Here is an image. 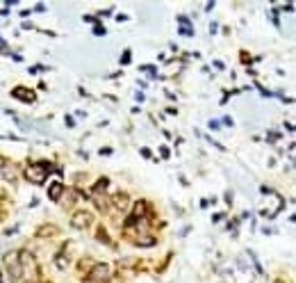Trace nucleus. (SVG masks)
<instances>
[{
  "label": "nucleus",
  "instance_id": "nucleus-1",
  "mask_svg": "<svg viewBox=\"0 0 296 283\" xmlns=\"http://www.w3.org/2000/svg\"><path fill=\"white\" fill-rule=\"evenodd\" d=\"M92 221H94V215L89 210H76L71 215V226L78 228V231H82V228H87L92 226Z\"/></svg>",
  "mask_w": 296,
  "mask_h": 283
},
{
  "label": "nucleus",
  "instance_id": "nucleus-2",
  "mask_svg": "<svg viewBox=\"0 0 296 283\" xmlns=\"http://www.w3.org/2000/svg\"><path fill=\"white\" fill-rule=\"evenodd\" d=\"M7 276H10L12 283L23 281L26 272H23V267H20V262H18V260H10V262H7Z\"/></svg>",
  "mask_w": 296,
  "mask_h": 283
},
{
  "label": "nucleus",
  "instance_id": "nucleus-3",
  "mask_svg": "<svg viewBox=\"0 0 296 283\" xmlns=\"http://www.w3.org/2000/svg\"><path fill=\"white\" fill-rule=\"evenodd\" d=\"M110 278V267L108 265H96V267L89 272V281L92 283H102Z\"/></svg>",
  "mask_w": 296,
  "mask_h": 283
},
{
  "label": "nucleus",
  "instance_id": "nucleus-4",
  "mask_svg": "<svg viewBox=\"0 0 296 283\" xmlns=\"http://www.w3.org/2000/svg\"><path fill=\"white\" fill-rule=\"evenodd\" d=\"M112 203L118 208V210H126V208L130 206V196L126 194V192H116V194L112 196Z\"/></svg>",
  "mask_w": 296,
  "mask_h": 283
},
{
  "label": "nucleus",
  "instance_id": "nucleus-5",
  "mask_svg": "<svg viewBox=\"0 0 296 283\" xmlns=\"http://www.w3.org/2000/svg\"><path fill=\"white\" fill-rule=\"evenodd\" d=\"M44 167H46V165H32V167H28V176H30L34 183H41V180L46 178V176H44Z\"/></svg>",
  "mask_w": 296,
  "mask_h": 283
},
{
  "label": "nucleus",
  "instance_id": "nucleus-6",
  "mask_svg": "<svg viewBox=\"0 0 296 283\" xmlns=\"http://www.w3.org/2000/svg\"><path fill=\"white\" fill-rule=\"evenodd\" d=\"M62 194H64V185H62V183H52V185L48 187V196H50L52 201H60Z\"/></svg>",
  "mask_w": 296,
  "mask_h": 283
},
{
  "label": "nucleus",
  "instance_id": "nucleus-7",
  "mask_svg": "<svg viewBox=\"0 0 296 283\" xmlns=\"http://www.w3.org/2000/svg\"><path fill=\"white\" fill-rule=\"evenodd\" d=\"M12 96H14V98H23V101H28V103H30V101H34V94H28V92H23V89H14V92H12Z\"/></svg>",
  "mask_w": 296,
  "mask_h": 283
},
{
  "label": "nucleus",
  "instance_id": "nucleus-8",
  "mask_svg": "<svg viewBox=\"0 0 296 283\" xmlns=\"http://www.w3.org/2000/svg\"><path fill=\"white\" fill-rule=\"evenodd\" d=\"M105 187H108V178L98 180V183H96V187H94V190H105Z\"/></svg>",
  "mask_w": 296,
  "mask_h": 283
},
{
  "label": "nucleus",
  "instance_id": "nucleus-9",
  "mask_svg": "<svg viewBox=\"0 0 296 283\" xmlns=\"http://www.w3.org/2000/svg\"><path fill=\"white\" fill-rule=\"evenodd\" d=\"M5 165H7V160L2 158V155H0V169H2V167H5Z\"/></svg>",
  "mask_w": 296,
  "mask_h": 283
},
{
  "label": "nucleus",
  "instance_id": "nucleus-10",
  "mask_svg": "<svg viewBox=\"0 0 296 283\" xmlns=\"http://www.w3.org/2000/svg\"><path fill=\"white\" fill-rule=\"evenodd\" d=\"M274 283H285V281H280V278H278V281H274Z\"/></svg>",
  "mask_w": 296,
  "mask_h": 283
},
{
  "label": "nucleus",
  "instance_id": "nucleus-11",
  "mask_svg": "<svg viewBox=\"0 0 296 283\" xmlns=\"http://www.w3.org/2000/svg\"><path fill=\"white\" fill-rule=\"evenodd\" d=\"M87 283H92V281H87Z\"/></svg>",
  "mask_w": 296,
  "mask_h": 283
}]
</instances>
